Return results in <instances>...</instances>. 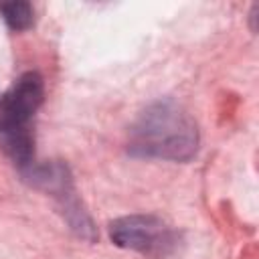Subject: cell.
<instances>
[{"label":"cell","mask_w":259,"mask_h":259,"mask_svg":"<svg viewBox=\"0 0 259 259\" xmlns=\"http://www.w3.org/2000/svg\"><path fill=\"white\" fill-rule=\"evenodd\" d=\"M45 101V79L36 71L18 75L0 93V148L20 170L34 164V132L30 127Z\"/></svg>","instance_id":"7a4b0ae2"},{"label":"cell","mask_w":259,"mask_h":259,"mask_svg":"<svg viewBox=\"0 0 259 259\" xmlns=\"http://www.w3.org/2000/svg\"><path fill=\"white\" fill-rule=\"evenodd\" d=\"M0 18L10 30L24 32L34 24V8L30 2H24V0L0 2Z\"/></svg>","instance_id":"5b68a950"},{"label":"cell","mask_w":259,"mask_h":259,"mask_svg":"<svg viewBox=\"0 0 259 259\" xmlns=\"http://www.w3.org/2000/svg\"><path fill=\"white\" fill-rule=\"evenodd\" d=\"M107 231L115 247L148 259H164L182 243L180 233L156 214H125L111 221Z\"/></svg>","instance_id":"277c9868"},{"label":"cell","mask_w":259,"mask_h":259,"mask_svg":"<svg viewBox=\"0 0 259 259\" xmlns=\"http://www.w3.org/2000/svg\"><path fill=\"white\" fill-rule=\"evenodd\" d=\"M20 176L32 188L42 190L57 200L69 229L75 235H79L81 239H87V241H95V225L75 194L73 176L65 162H61V160L34 162L28 168L20 170Z\"/></svg>","instance_id":"3957f363"},{"label":"cell","mask_w":259,"mask_h":259,"mask_svg":"<svg viewBox=\"0 0 259 259\" xmlns=\"http://www.w3.org/2000/svg\"><path fill=\"white\" fill-rule=\"evenodd\" d=\"M198 144L194 117L170 97L148 103L127 132V152L134 158L188 162L196 156Z\"/></svg>","instance_id":"6da1fadb"}]
</instances>
